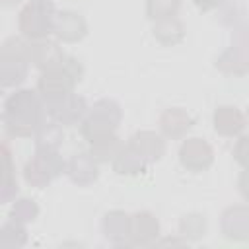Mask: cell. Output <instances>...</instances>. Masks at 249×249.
Returning <instances> with one entry per match:
<instances>
[{"label":"cell","mask_w":249,"mask_h":249,"mask_svg":"<svg viewBox=\"0 0 249 249\" xmlns=\"http://www.w3.org/2000/svg\"><path fill=\"white\" fill-rule=\"evenodd\" d=\"M64 58H66V54L54 41L39 39V41L31 43V64L43 72L58 68L64 62Z\"/></svg>","instance_id":"obj_11"},{"label":"cell","mask_w":249,"mask_h":249,"mask_svg":"<svg viewBox=\"0 0 249 249\" xmlns=\"http://www.w3.org/2000/svg\"><path fill=\"white\" fill-rule=\"evenodd\" d=\"M123 146L124 144L121 142V138L113 132V134L93 142L91 148H89V154L95 158L97 163H107V161H113L117 158V154L123 150Z\"/></svg>","instance_id":"obj_22"},{"label":"cell","mask_w":249,"mask_h":249,"mask_svg":"<svg viewBox=\"0 0 249 249\" xmlns=\"http://www.w3.org/2000/svg\"><path fill=\"white\" fill-rule=\"evenodd\" d=\"M53 33L56 35L58 41L76 43V41H82L86 37L88 23L82 18V14L72 12V10H62V12H56V16H54Z\"/></svg>","instance_id":"obj_8"},{"label":"cell","mask_w":249,"mask_h":249,"mask_svg":"<svg viewBox=\"0 0 249 249\" xmlns=\"http://www.w3.org/2000/svg\"><path fill=\"white\" fill-rule=\"evenodd\" d=\"M0 56H16V58H25L31 62V43H27L21 37H10L2 45Z\"/></svg>","instance_id":"obj_26"},{"label":"cell","mask_w":249,"mask_h":249,"mask_svg":"<svg viewBox=\"0 0 249 249\" xmlns=\"http://www.w3.org/2000/svg\"><path fill=\"white\" fill-rule=\"evenodd\" d=\"M160 224L150 212H138L130 218V243L134 245H148L158 237Z\"/></svg>","instance_id":"obj_16"},{"label":"cell","mask_w":249,"mask_h":249,"mask_svg":"<svg viewBox=\"0 0 249 249\" xmlns=\"http://www.w3.org/2000/svg\"><path fill=\"white\" fill-rule=\"evenodd\" d=\"M101 230L109 241L124 243L126 237H130V216L121 212V210L107 212L103 222H101Z\"/></svg>","instance_id":"obj_17"},{"label":"cell","mask_w":249,"mask_h":249,"mask_svg":"<svg viewBox=\"0 0 249 249\" xmlns=\"http://www.w3.org/2000/svg\"><path fill=\"white\" fill-rule=\"evenodd\" d=\"M62 171H66V161L58 156V150H37L35 156L27 160L23 177L31 187L43 189Z\"/></svg>","instance_id":"obj_5"},{"label":"cell","mask_w":249,"mask_h":249,"mask_svg":"<svg viewBox=\"0 0 249 249\" xmlns=\"http://www.w3.org/2000/svg\"><path fill=\"white\" fill-rule=\"evenodd\" d=\"M245 121L249 123V107H247V115H245Z\"/></svg>","instance_id":"obj_34"},{"label":"cell","mask_w":249,"mask_h":249,"mask_svg":"<svg viewBox=\"0 0 249 249\" xmlns=\"http://www.w3.org/2000/svg\"><path fill=\"white\" fill-rule=\"evenodd\" d=\"M206 230V222H204V216L200 214H187L181 218V224H179V231L185 235V237H191V239H196L204 233Z\"/></svg>","instance_id":"obj_28"},{"label":"cell","mask_w":249,"mask_h":249,"mask_svg":"<svg viewBox=\"0 0 249 249\" xmlns=\"http://www.w3.org/2000/svg\"><path fill=\"white\" fill-rule=\"evenodd\" d=\"M220 8H222V10H220V21H222V23H228V25L233 27V25H237L239 21H243V18H241V16H243V8H241L237 2L231 4V2L226 0Z\"/></svg>","instance_id":"obj_29"},{"label":"cell","mask_w":249,"mask_h":249,"mask_svg":"<svg viewBox=\"0 0 249 249\" xmlns=\"http://www.w3.org/2000/svg\"><path fill=\"white\" fill-rule=\"evenodd\" d=\"M233 158L241 165H249V134L239 136V140L233 146Z\"/></svg>","instance_id":"obj_30"},{"label":"cell","mask_w":249,"mask_h":249,"mask_svg":"<svg viewBox=\"0 0 249 249\" xmlns=\"http://www.w3.org/2000/svg\"><path fill=\"white\" fill-rule=\"evenodd\" d=\"M212 123H214V130L218 134H222V136H235V134H239L243 130L245 117L233 105H220L214 111Z\"/></svg>","instance_id":"obj_14"},{"label":"cell","mask_w":249,"mask_h":249,"mask_svg":"<svg viewBox=\"0 0 249 249\" xmlns=\"http://www.w3.org/2000/svg\"><path fill=\"white\" fill-rule=\"evenodd\" d=\"M4 152V183H2V202H10L18 195V181L14 177V165H12V156L8 150V144L2 148Z\"/></svg>","instance_id":"obj_24"},{"label":"cell","mask_w":249,"mask_h":249,"mask_svg":"<svg viewBox=\"0 0 249 249\" xmlns=\"http://www.w3.org/2000/svg\"><path fill=\"white\" fill-rule=\"evenodd\" d=\"M216 66L226 74L243 76L245 72H249V47H241V45L231 43L216 58Z\"/></svg>","instance_id":"obj_15"},{"label":"cell","mask_w":249,"mask_h":249,"mask_svg":"<svg viewBox=\"0 0 249 249\" xmlns=\"http://www.w3.org/2000/svg\"><path fill=\"white\" fill-rule=\"evenodd\" d=\"M148 161L130 146V144H124L123 150L117 154V158L113 160V171L119 173V175H126V177H132V175H140L144 173Z\"/></svg>","instance_id":"obj_18"},{"label":"cell","mask_w":249,"mask_h":249,"mask_svg":"<svg viewBox=\"0 0 249 249\" xmlns=\"http://www.w3.org/2000/svg\"><path fill=\"white\" fill-rule=\"evenodd\" d=\"M181 8V0H146V16L152 21L173 18Z\"/></svg>","instance_id":"obj_23"},{"label":"cell","mask_w":249,"mask_h":249,"mask_svg":"<svg viewBox=\"0 0 249 249\" xmlns=\"http://www.w3.org/2000/svg\"><path fill=\"white\" fill-rule=\"evenodd\" d=\"M195 4H196V8L198 10H202V12H208V10H214V8H220L226 0H193Z\"/></svg>","instance_id":"obj_32"},{"label":"cell","mask_w":249,"mask_h":249,"mask_svg":"<svg viewBox=\"0 0 249 249\" xmlns=\"http://www.w3.org/2000/svg\"><path fill=\"white\" fill-rule=\"evenodd\" d=\"M152 31H154L156 41H160L165 47H173V45L181 43L183 37H185V27L175 16L173 18H165V19H158L154 23Z\"/></svg>","instance_id":"obj_21"},{"label":"cell","mask_w":249,"mask_h":249,"mask_svg":"<svg viewBox=\"0 0 249 249\" xmlns=\"http://www.w3.org/2000/svg\"><path fill=\"white\" fill-rule=\"evenodd\" d=\"M128 144L148 161L154 163L165 154V140L154 130H138L130 136Z\"/></svg>","instance_id":"obj_12"},{"label":"cell","mask_w":249,"mask_h":249,"mask_svg":"<svg viewBox=\"0 0 249 249\" xmlns=\"http://www.w3.org/2000/svg\"><path fill=\"white\" fill-rule=\"evenodd\" d=\"M193 123H195V119L181 107H169L160 115V128L171 140L183 138L189 132V128L193 126Z\"/></svg>","instance_id":"obj_13"},{"label":"cell","mask_w":249,"mask_h":249,"mask_svg":"<svg viewBox=\"0 0 249 249\" xmlns=\"http://www.w3.org/2000/svg\"><path fill=\"white\" fill-rule=\"evenodd\" d=\"M121 119H123L121 105L115 99L105 97V99L95 101L93 107L88 111V115L82 121L80 132L89 144H93V142L113 134L115 128L119 126Z\"/></svg>","instance_id":"obj_3"},{"label":"cell","mask_w":249,"mask_h":249,"mask_svg":"<svg viewBox=\"0 0 249 249\" xmlns=\"http://www.w3.org/2000/svg\"><path fill=\"white\" fill-rule=\"evenodd\" d=\"M56 8L53 0H29L23 10L19 12V31L25 39L39 41L47 39L49 33H53Z\"/></svg>","instance_id":"obj_4"},{"label":"cell","mask_w":249,"mask_h":249,"mask_svg":"<svg viewBox=\"0 0 249 249\" xmlns=\"http://www.w3.org/2000/svg\"><path fill=\"white\" fill-rule=\"evenodd\" d=\"M82 76H84L82 62L74 56H66L58 68L43 72V76L37 82V91L45 103L56 101V99L72 93L74 86L82 80Z\"/></svg>","instance_id":"obj_2"},{"label":"cell","mask_w":249,"mask_h":249,"mask_svg":"<svg viewBox=\"0 0 249 249\" xmlns=\"http://www.w3.org/2000/svg\"><path fill=\"white\" fill-rule=\"evenodd\" d=\"M37 214H39V206L31 198H19V200H16V204L10 210V218L12 220H18L21 224L33 222L37 218Z\"/></svg>","instance_id":"obj_27"},{"label":"cell","mask_w":249,"mask_h":249,"mask_svg":"<svg viewBox=\"0 0 249 249\" xmlns=\"http://www.w3.org/2000/svg\"><path fill=\"white\" fill-rule=\"evenodd\" d=\"M27 239V231L23 228L21 222L18 220H10L8 224H4L2 231H0V243L8 245V247H21Z\"/></svg>","instance_id":"obj_25"},{"label":"cell","mask_w":249,"mask_h":249,"mask_svg":"<svg viewBox=\"0 0 249 249\" xmlns=\"http://www.w3.org/2000/svg\"><path fill=\"white\" fill-rule=\"evenodd\" d=\"M212 160H214V152L204 138H198V136L187 138L179 148L181 165L193 173H200L208 169L212 165Z\"/></svg>","instance_id":"obj_7"},{"label":"cell","mask_w":249,"mask_h":249,"mask_svg":"<svg viewBox=\"0 0 249 249\" xmlns=\"http://www.w3.org/2000/svg\"><path fill=\"white\" fill-rule=\"evenodd\" d=\"M237 187H239L241 196L249 202V165H245V169L241 171V175H239V179H237Z\"/></svg>","instance_id":"obj_31"},{"label":"cell","mask_w":249,"mask_h":249,"mask_svg":"<svg viewBox=\"0 0 249 249\" xmlns=\"http://www.w3.org/2000/svg\"><path fill=\"white\" fill-rule=\"evenodd\" d=\"M33 136H35V150H58L64 140L62 124H58L53 119H47L39 124Z\"/></svg>","instance_id":"obj_20"},{"label":"cell","mask_w":249,"mask_h":249,"mask_svg":"<svg viewBox=\"0 0 249 249\" xmlns=\"http://www.w3.org/2000/svg\"><path fill=\"white\" fill-rule=\"evenodd\" d=\"M64 173L78 187H88L95 183L99 171H97V161L89 152H78V154H72L70 160L66 161Z\"/></svg>","instance_id":"obj_9"},{"label":"cell","mask_w":249,"mask_h":249,"mask_svg":"<svg viewBox=\"0 0 249 249\" xmlns=\"http://www.w3.org/2000/svg\"><path fill=\"white\" fill-rule=\"evenodd\" d=\"M18 2H19V0H2L4 6H12V4H18Z\"/></svg>","instance_id":"obj_33"},{"label":"cell","mask_w":249,"mask_h":249,"mask_svg":"<svg viewBox=\"0 0 249 249\" xmlns=\"http://www.w3.org/2000/svg\"><path fill=\"white\" fill-rule=\"evenodd\" d=\"M47 107L39 91L31 89H19L12 93L4 103V128L10 136H31L39 128L43 121H47Z\"/></svg>","instance_id":"obj_1"},{"label":"cell","mask_w":249,"mask_h":249,"mask_svg":"<svg viewBox=\"0 0 249 249\" xmlns=\"http://www.w3.org/2000/svg\"><path fill=\"white\" fill-rule=\"evenodd\" d=\"M29 60L16 56H0V84L2 88L19 86L27 76Z\"/></svg>","instance_id":"obj_19"},{"label":"cell","mask_w":249,"mask_h":249,"mask_svg":"<svg viewBox=\"0 0 249 249\" xmlns=\"http://www.w3.org/2000/svg\"><path fill=\"white\" fill-rule=\"evenodd\" d=\"M222 231L231 241L249 239V206L235 204L224 210L222 214Z\"/></svg>","instance_id":"obj_10"},{"label":"cell","mask_w":249,"mask_h":249,"mask_svg":"<svg viewBox=\"0 0 249 249\" xmlns=\"http://www.w3.org/2000/svg\"><path fill=\"white\" fill-rule=\"evenodd\" d=\"M47 107V115L49 119L56 121L58 124L62 126H72L76 123H80L84 119V115L88 113V105H86V99L80 97L78 93H68L56 101H51V103H45Z\"/></svg>","instance_id":"obj_6"}]
</instances>
